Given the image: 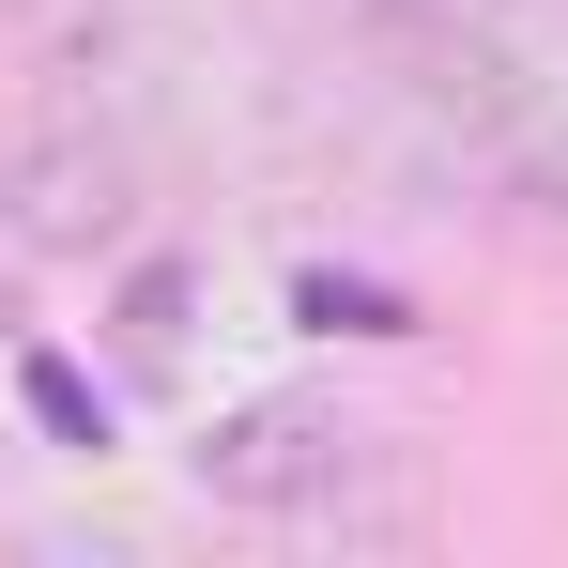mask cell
Here are the masks:
<instances>
[{"instance_id":"cell-2","label":"cell","mask_w":568,"mask_h":568,"mask_svg":"<svg viewBox=\"0 0 568 568\" xmlns=\"http://www.w3.org/2000/svg\"><path fill=\"white\" fill-rule=\"evenodd\" d=\"M354 446H369V430H354V415H323V399H231V415L185 446V476L215 491V507H277V523H307V507L338 491Z\"/></svg>"},{"instance_id":"cell-1","label":"cell","mask_w":568,"mask_h":568,"mask_svg":"<svg viewBox=\"0 0 568 568\" xmlns=\"http://www.w3.org/2000/svg\"><path fill=\"white\" fill-rule=\"evenodd\" d=\"M139 231V154H123V123L108 108H31V123H0V246H31V262H108Z\"/></svg>"},{"instance_id":"cell-4","label":"cell","mask_w":568,"mask_h":568,"mask_svg":"<svg viewBox=\"0 0 568 568\" xmlns=\"http://www.w3.org/2000/svg\"><path fill=\"white\" fill-rule=\"evenodd\" d=\"M16 277H31V246H0V323H16Z\"/></svg>"},{"instance_id":"cell-3","label":"cell","mask_w":568,"mask_h":568,"mask_svg":"<svg viewBox=\"0 0 568 568\" xmlns=\"http://www.w3.org/2000/svg\"><path fill=\"white\" fill-rule=\"evenodd\" d=\"M123 338H139V354H170V338H185V277H170V262L123 292Z\"/></svg>"}]
</instances>
